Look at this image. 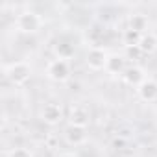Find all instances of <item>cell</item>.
Here are the masks:
<instances>
[{
    "instance_id": "cell-1",
    "label": "cell",
    "mask_w": 157,
    "mask_h": 157,
    "mask_svg": "<svg viewBox=\"0 0 157 157\" xmlns=\"http://www.w3.org/2000/svg\"><path fill=\"white\" fill-rule=\"evenodd\" d=\"M17 28L22 33H37L43 28V17L35 11H22L17 17Z\"/></svg>"
},
{
    "instance_id": "cell-2",
    "label": "cell",
    "mask_w": 157,
    "mask_h": 157,
    "mask_svg": "<svg viewBox=\"0 0 157 157\" xmlns=\"http://www.w3.org/2000/svg\"><path fill=\"white\" fill-rule=\"evenodd\" d=\"M30 76H32V67L28 63H24V61H17V63L10 65L6 68V78L11 83H15V85L26 83L30 80Z\"/></svg>"
},
{
    "instance_id": "cell-3",
    "label": "cell",
    "mask_w": 157,
    "mask_h": 157,
    "mask_svg": "<svg viewBox=\"0 0 157 157\" xmlns=\"http://www.w3.org/2000/svg\"><path fill=\"white\" fill-rule=\"evenodd\" d=\"M46 74H48L50 80H54V82H65V80H68V76H70V65H68V61H63V59L56 57L54 61L48 63Z\"/></svg>"
},
{
    "instance_id": "cell-4",
    "label": "cell",
    "mask_w": 157,
    "mask_h": 157,
    "mask_svg": "<svg viewBox=\"0 0 157 157\" xmlns=\"http://www.w3.org/2000/svg\"><path fill=\"white\" fill-rule=\"evenodd\" d=\"M107 59H109V56L105 54V50H104L102 46H93V48L87 52V65H89V68H93V70H102V68H105Z\"/></svg>"
},
{
    "instance_id": "cell-5",
    "label": "cell",
    "mask_w": 157,
    "mask_h": 157,
    "mask_svg": "<svg viewBox=\"0 0 157 157\" xmlns=\"http://www.w3.org/2000/svg\"><path fill=\"white\" fill-rule=\"evenodd\" d=\"M41 118H43V122H46L50 126L59 124L63 120V109H61V105L59 104H54V102L46 104L43 107V111H41Z\"/></svg>"
},
{
    "instance_id": "cell-6",
    "label": "cell",
    "mask_w": 157,
    "mask_h": 157,
    "mask_svg": "<svg viewBox=\"0 0 157 157\" xmlns=\"http://www.w3.org/2000/svg\"><path fill=\"white\" fill-rule=\"evenodd\" d=\"M68 120L70 126H78V128H85L89 124V111L83 105H72L68 111Z\"/></svg>"
},
{
    "instance_id": "cell-7",
    "label": "cell",
    "mask_w": 157,
    "mask_h": 157,
    "mask_svg": "<svg viewBox=\"0 0 157 157\" xmlns=\"http://www.w3.org/2000/svg\"><path fill=\"white\" fill-rule=\"evenodd\" d=\"M137 93H139V96H140L144 102H153V100H157V82L146 78V80L137 87Z\"/></svg>"
},
{
    "instance_id": "cell-8",
    "label": "cell",
    "mask_w": 157,
    "mask_h": 157,
    "mask_svg": "<svg viewBox=\"0 0 157 157\" xmlns=\"http://www.w3.org/2000/svg\"><path fill=\"white\" fill-rule=\"evenodd\" d=\"M65 137H67V142L72 146H82L87 140L85 128H78V126H68L65 131Z\"/></svg>"
},
{
    "instance_id": "cell-9",
    "label": "cell",
    "mask_w": 157,
    "mask_h": 157,
    "mask_svg": "<svg viewBox=\"0 0 157 157\" xmlns=\"http://www.w3.org/2000/svg\"><path fill=\"white\" fill-rule=\"evenodd\" d=\"M122 78H124V82H126L128 85H135V87H139V85L146 80L144 70H142L140 67H131V68H126V70H124V74H122Z\"/></svg>"
},
{
    "instance_id": "cell-10",
    "label": "cell",
    "mask_w": 157,
    "mask_h": 157,
    "mask_svg": "<svg viewBox=\"0 0 157 157\" xmlns=\"http://www.w3.org/2000/svg\"><path fill=\"white\" fill-rule=\"evenodd\" d=\"M148 28V19L140 13H135L129 17L128 21V30H133V32H139V33H144V30Z\"/></svg>"
},
{
    "instance_id": "cell-11",
    "label": "cell",
    "mask_w": 157,
    "mask_h": 157,
    "mask_svg": "<svg viewBox=\"0 0 157 157\" xmlns=\"http://www.w3.org/2000/svg\"><path fill=\"white\" fill-rule=\"evenodd\" d=\"M139 46H140V50H142L144 54H151V52H155V50H157V35L151 33V32L142 33V39H140Z\"/></svg>"
},
{
    "instance_id": "cell-12",
    "label": "cell",
    "mask_w": 157,
    "mask_h": 157,
    "mask_svg": "<svg viewBox=\"0 0 157 157\" xmlns=\"http://www.w3.org/2000/svg\"><path fill=\"white\" fill-rule=\"evenodd\" d=\"M105 68L109 72H113V74H124V70H126V59L122 56H109Z\"/></svg>"
},
{
    "instance_id": "cell-13",
    "label": "cell",
    "mask_w": 157,
    "mask_h": 157,
    "mask_svg": "<svg viewBox=\"0 0 157 157\" xmlns=\"http://www.w3.org/2000/svg\"><path fill=\"white\" fill-rule=\"evenodd\" d=\"M54 50H56L57 59L68 61L70 57H74V46H72V44H68V43H57Z\"/></svg>"
},
{
    "instance_id": "cell-14",
    "label": "cell",
    "mask_w": 157,
    "mask_h": 157,
    "mask_svg": "<svg viewBox=\"0 0 157 157\" xmlns=\"http://www.w3.org/2000/svg\"><path fill=\"white\" fill-rule=\"evenodd\" d=\"M140 39H142V33H139V32H133V30H126V32H124V44H126L128 48L139 46Z\"/></svg>"
},
{
    "instance_id": "cell-15",
    "label": "cell",
    "mask_w": 157,
    "mask_h": 157,
    "mask_svg": "<svg viewBox=\"0 0 157 157\" xmlns=\"http://www.w3.org/2000/svg\"><path fill=\"white\" fill-rule=\"evenodd\" d=\"M8 157H33V153L28 150V148H13Z\"/></svg>"
},
{
    "instance_id": "cell-16",
    "label": "cell",
    "mask_w": 157,
    "mask_h": 157,
    "mask_svg": "<svg viewBox=\"0 0 157 157\" xmlns=\"http://www.w3.org/2000/svg\"><path fill=\"white\" fill-rule=\"evenodd\" d=\"M140 56H144V52L140 50V46H131V48H128V57H140Z\"/></svg>"
},
{
    "instance_id": "cell-17",
    "label": "cell",
    "mask_w": 157,
    "mask_h": 157,
    "mask_svg": "<svg viewBox=\"0 0 157 157\" xmlns=\"http://www.w3.org/2000/svg\"><path fill=\"white\" fill-rule=\"evenodd\" d=\"M59 157H76V155H74V153H61Z\"/></svg>"
}]
</instances>
